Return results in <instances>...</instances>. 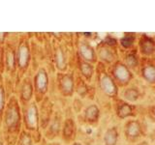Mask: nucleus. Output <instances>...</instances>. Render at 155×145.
I'll use <instances>...</instances> for the list:
<instances>
[{
	"label": "nucleus",
	"instance_id": "obj_1",
	"mask_svg": "<svg viewBox=\"0 0 155 145\" xmlns=\"http://www.w3.org/2000/svg\"><path fill=\"white\" fill-rule=\"evenodd\" d=\"M22 130L21 106L16 95L8 98L6 108L4 110L1 133L5 145H16L17 139Z\"/></svg>",
	"mask_w": 155,
	"mask_h": 145
},
{
	"label": "nucleus",
	"instance_id": "obj_2",
	"mask_svg": "<svg viewBox=\"0 0 155 145\" xmlns=\"http://www.w3.org/2000/svg\"><path fill=\"white\" fill-rule=\"evenodd\" d=\"M16 59H17V70H18V82L22 77L27 76L29 68L32 62V45L28 35H18L17 50H16Z\"/></svg>",
	"mask_w": 155,
	"mask_h": 145
},
{
	"label": "nucleus",
	"instance_id": "obj_3",
	"mask_svg": "<svg viewBox=\"0 0 155 145\" xmlns=\"http://www.w3.org/2000/svg\"><path fill=\"white\" fill-rule=\"evenodd\" d=\"M22 114V129L32 134L34 143H39L42 139V133L40 127V115L39 106L35 101L28 105L21 106Z\"/></svg>",
	"mask_w": 155,
	"mask_h": 145
},
{
	"label": "nucleus",
	"instance_id": "obj_4",
	"mask_svg": "<svg viewBox=\"0 0 155 145\" xmlns=\"http://www.w3.org/2000/svg\"><path fill=\"white\" fill-rule=\"evenodd\" d=\"M18 37L9 34L6 42L4 44V82L18 81V70H17V59L16 50Z\"/></svg>",
	"mask_w": 155,
	"mask_h": 145
},
{
	"label": "nucleus",
	"instance_id": "obj_5",
	"mask_svg": "<svg viewBox=\"0 0 155 145\" xmlns=\"http://www.w3.org/2000/svg\"><path fill=\"white\" fill-rule=\"evenodd\" d=\"M32 82L34 89V101L37 104H40L48 96V89H50V75L46 67L42 66L38 68L32 77Z\"/></svg>",
	"mask_w": 155,
	"mask_h": 145
},
{
	"label": "nucleus",
	"instance_id": "obj_6",
	"mask_svg": "<svg viewBox=\"0 0 155 145\" xmlns=\"http://www.w3.org/2000/svg\"><path fill=\"white\" fill-rule=\"evenodd\" d=\"M57 91L64 98H72L75 94V72L67 71L65 72H57L56 74Z\"/></svg>",
	"mask_w": 155,
	"mask_h": 145
},
{
	"label": "nucleus",
	"instance_id": "obj_7",
	"mask_svg": "<svg viewBox=\"0 0 155 145\" xmlns=\"http://www.w3.org/2000/svg\"><path fill=\"white\" fill-rule=\"evenodd\" d=\"M21 106H24L34 101V89H33V82L32 77L28 75L18 82L17 90L15 94Z\"/></svg>",
	"mask_w": 155,
	"mask_h": 145
},
{
	"label": "nucleus",
	"instance_id": "obj_8",
	"mask_svg": "<svg viewBox=\"0 0 155 145\" xmlns=\"http://www.w3.org/2000/svg\"><path fill=\"white\" fill-rule=\"evenodd\" d=\"M52 58L57 72H65L69 71V54L68 48L65 46H63L62 44H57L53 48Z\"/></svg>",
	"mask_w": 155,
	"mask_h": 145
},
{
	"label": "nucleus",
	"instance_id": "obj_9",
	"mask_svg": "<svg viewBox=\"0 0 155 145\" xmlns=\"http://www.w3.org/2000/svg\"><path fill=\"white\" fill-rule=\"evenodd\" d=\"M39 106V115H40V127L41 130H45L54 114V109H53V104L48 96H47L40 104Z\"/></svg>",
	"mask_w": 155,
	"mask_h": 145
},
{
	"label": "nucleus",
	"instance_id": "obj_10",
	"mask_svg": "<svg viewBox=\"0 0 155 145\" xmlns=\"http://www.w3.org/2000/svg\"><path fill=\"white\" fill-rule=\"evenodd\" d=\"M111 77L116 84L126 85L132 79V74L128 67L121 62H116L111 68Z\"/></svg>",
	"mask_w": 155,
	"mask_h": 145
},
{
	"label": "nucleus",
	"instance_id": "obj_11",
	"mask_svg": "<svg viewBox=\"0 0 155 145\" xmlns=\"http://www.w3.org/2000/svg\"><path fill=\"white\" fill-rule=\"evenodd\" d=\"M60 135L62 141L66 144H72L75 142L77 135V124L74 118L67 117L62 121Z\"/></svg>",
	"mask_w": 155,
	"mask_h": 145
},
{
	"label": "nucleus",
	"instance_id": "obj_12",
	"mask_svg": "<svg viewBox=\"0 0 155 145\" xmlns=\"http://www.w3.org/2000/svg\"><path fill=\"white\" fill-rule=\"evenodd\" d=\"M77 56L79 57L80 59L84 60L85 62H88L90 64H94V63L97 62V59H98L95 48L92 47L88 42L84 40H81L78 43Z\"/></svg>",
	"mask_w": 155,
	"mask_h": 145
},
{
	"label": "nucleus",
	"instance_id": "obj_13",
	"mask_svg": "<svg viewBox=\"0 0 155 145\" xmlns=\"http://www.w3.org/2000/svg\"><path fill=\"white\" fill-rule=\"evenodd\" d=\"M98 83L101 91L106 96L110 97V98H114V97L117 96L118 93L117 84L115 83L113 77L110 75L106 74V72L101 74L98 79Z\"/></svg>",
	"mask_w": 155,
	"mask_h": 145
},
{
	"label": "nucleus",
	"instance_id": "obj_14",
	"mask_svg": "<svg viewBox=\"0 0 155 145\" xmlns=\"http://www.w3.org/2000/svg\"><path fill=\"white\" fill-rule=\"evenodd\" d=\"M61 126H62V121H61V116L58 115V113L53 114V117L51 121V123L48 124V128L45 130V135L48 139H53L55 138L57 135H60V130H61Z\"/></svg>",
	"mask_w": 155,
	"mask_h": 145
},
{
	"label": "nucleus",
	"instance_id": "obj_15",
	"mask_svg": "<svg viewBox=\"0 0 155 145\" xmlns=\"http://www.w3.org/2000/svg\"><path fill=\"white\" fill-rule=\"evenodd\" d=\"M77 60H78V69H79L80 72V76L85 81H90L92 77H93L95 72V68L93 64H90L88 62L81 60L78 56H77Z\"/></svg>",
	"mask_w": 155,
	"mask_h": 145
},
{
	"label": "nucleus",
	"instance_id": "obj_16",
	"mask_svg": "<svg viewBox=\"0 0 155 145\" xmlns=\"http://www.w3.org/2000/svg\"><path fill=\"white\" fill-rule=\"evenodd\" d=\"M113 47H108L107 45L102 42L100 43L98 46H97V50H96V54H97V57H99L102 61H104L106 63H110L114 62V53L111 50Z\"/></svg>",
	"mask_w": 155,
	"mask_h": 145
},
{
	"label": "nucleus",
	"instance_id": "obj_17",
	"mask_svg": "<svg viewBox=\"0 0 155 145\" xmlns=\"http://www.w3.org/2000/svg\"><path fill=\"white\" fill-rule=\"evenodd\" d=\"M100 109L95 104L87 105L84 111V118L88 124H96L99 121Z\"/></svg>",
	"mask_w": 155,
	"mask_h": 145
},
{
	"label": "nucleus",
	"instance_id": "obj_18",
	"mask_svg": "<svg viewBox=\"0 0 155 145\" xmlns=\"http://www.w3.org/2000/svg\"><path fill=\"white\" fill-rule=\"evenodd\" d=\"M9 97L10 95L7 92L3 76H0V130H1V124H2L4 110H5V108H6V104H7Z\"/></svg>",
	"mask_w": 155,
	"mask_h": 145
},
{
	"label": "nucleus",
	"instance_id": "obj_19",
	"mask_svg": "<svg viewBox=\"0 0 155 145\" xmlns=\"http://www.w3.org/2000/svg\"><path fill=\"white\" fill-rule=\"evenodd\" d=\"M142 134V128L138 121L133 120L129 121L125 126V134L128 138H136L140 137V134Z\"/></svg>",
	"mask_w": 155,
	"mask_h": 145
},
{
	"label": "nucleus",
	"instance_id": "obj_20",
	"mask_svg": "<svg viewBox=\"0 0 155 145\" xmlns=\"http://www.w3.org/2000/svg\"><path fill=\"white\" fill-rule=\"evenodd\" d=\"M118 137H119V134H118V129L117 127H110L108 130H106L105 134H104V144L105 145H116L118 141Z\"/></svg>",
	"mask_w": 155,
	"mask_h": 145
},
{
	"label": "nucleus",
	"instance_id": "obj_21",
	"mask_svg": "<svg viewBox=\"0 0 155 145\" xmlns=\"http://www.w3.org/2000/svg\"><path fill=\"white\" fill-rule=\"evenodd\" d=\"M140 50H142L143 54L150 55L155 50V41L150 37L143 36L140 42Z\"/></svg>",
	"mask_w": 155,
	"mask_h": 145
},
{
	"label": "nucleus",
	"instance_id": "obj_22",
	"mask_svg": "<svg viewBox=\"0 0 155 145\" xmlns=\"http://www.w3.org/2000/svg\"><path fill=\"white\" fill-rule=\"evenodd\" d=\"M133 110H134L133 106L129 105L128 103H125V102H120V103H118L115 108L116 115H117L120 119H124L131 116L133 114Z\"/></svg>",
	"mask_w": 155,
	"mask_h": 145
},
{
	"label": "nucleus",
	"instance_id": "obj_23",
	"mask_svg": "<svg viewBox=\"0 0 155 145\" xmlns=\"http://www.w3.org/2000/svg\"><path fill=\"white\" fill-rule=\"evenodd\" d=\"M75 92L81 98H84L88 93V87H87L86 82L80 75L75 76Z\"/></svg>",
	"mask_w": 155,
	"mask_h": 145
},
{
	"label": "nucleus",
	"instance_id": "obj_24",
	"mask_svg": "<svg viewBox=\"0 0 155 145\" xmlns=\"http://www.w3.org/2000/svg\"><path fill=\"white\" fill-rule=\"evenodd\" d=\"M16 145H34L32 134L24 129H22L17 139Z\"/></svg>",
	"mask_w": 155,
	"mask_h": 145
},
{
	"label": "nucleus",
	"instance_id": "obj_25",
	"mask_svg": "<svg viewBox=\"0 0 155 145\" xmlns=\"http://www.w3.org/2000/svg\"><path fill=\"white\" fill-rule=\"evenodd\" d=\"M142 74L143 79L150 82V83H154L155 82V67L152 65H148L143 68Z\"/></svg>",
	"mask_w": 155,
	"mask_h": 145
},
{
	"label": "nucleus",
	"instance_id": "obj_26",
	"mask_svg": "<svg viewBox=\"0 0 155 145\" xmlns=\"http://www.w3.org/2000/svg\"><path fill=\"white\" fill-rule=\"evenodd\" d=\"M140 97V92L136 88H127L122 92V98L127 102H136Z\"/></svg>",
	"mask_w": 155,
	"mask_h": 145
},
{
	"label": "nucleus",
	"instance_id": "obj_27",
	"mask_svg": "<svg viewBox=\"0 0 155 145\" xmlns=\"http://www.w3.org/2000/svg\"><path fill=\"white\" fill-rule=\"evenodd\" d=\"M135 42V35L134 34H126L122 38L120 39V45L124 48H130L131 47H133Z\"/></svg>",
	"mask_w": 155,
	"mask_h": 145
},
{
	"label": "nucleus",
	"instance_id": "obj_28",
	"mask_svg": "<svg viewBox=\"0 0 155 145\" xmlns=\"http://www.w3.org/2000/svg\"><path fill=\"white\" fill-rule=\"evenodd\" d=\"M138 64V60H137V57L135 56V54H132L130 53L127 56H126V65L127 67H136Z\"/></svg>",
	"mask_w": 155,
	"mask_h": 145
},
{
	"label": "nucleus",
	"instance_id": "obj_29",
	"mask_svg": "<svg viewBox=\"0 0 155 145\" xmlns=\"http://www.w3.org/2000/svg\"><path fill=\"white\" fill-rule=\"evenodd\" d=\"M4 75V45L0 43V76Z\"/></svg>",
	"mask_w": 155,
	"mask_h": 145
},
{
	"label": "nucleus",
	"instance_id": "obj_30",
	"mask_svg": "<svg viewBox=\"0 0 155 145\" xmlns=\"http://www.w3.org/2000/svg\"><path fill=\"white\" fill-rule=\"evenodd\" d=\"M103 43L105 44V45H107L108 47H114L116 46V44H117V41H116V39L111 37V36H107L105 39Z\"/></svg>",
	"mask_w": 155,
	"mask_h": 145
},
{
	"label": "nucleus",
	"instance_id": "obj_31",
	"mask_svg": "<svg viewBox=\"0 0 155 145\" xmlns=\"http://www.w3.org/2000/svg\"><path fill=\"white\" fill-rule=\"evenodd\" d=\"M151 116H152V118L155 120V106H153L152 109H151Z\"/></svg>",
	"mask_w": 155,
	"mask_h": 145
},
{
	"label": "nucleus",
	"instance_id": "obj_32",
	"mask_svg": "<svg viewBox=\"0 0 155 145\" xmlns=\"http://www.w3.org/2000/svg\"><path fill=\"white\" fill-rule=\"evenodd\" d=\"M48 145H61L59 142H50Z\"/></svg>",
	"mask_w": 155,
	"mask_h": 145
},
{
	"label": "nucleus",
	"instance_id": "obj_33",
	"mask_svg": "<svg viewBox=\"0 0 155 145\" xmlns=\"http://www.w3.org/2000/svg\"><path fill=\"white\" fill-rule=\"evenodd\" d=\"M71 145H84L82 143H81V142H78V141H75V142H73Z\"/></svg>",
	"mask_w": 155,
	"mask_h": 145
},
{
	"label": "nucleus",
	"instance_id": "obj_34",
	"mask_svg": "<svg viewBox=\"0 0 155 145\" xmlns=\"http://www.w3.org/2000/svg\"><path fill=\"white\" fill-rule=\"evenodd\" d=\"M0 145H5V142H4L3 138H0Z\"/></svg>",
	"mask_w": 155,
	"mask_h": 145
},
{
	"label": "nucleus",
	"instance_id": "obj_35",
	"mask_svg": "<svg viewBox=\"0 0 155 145\" xmlns=\"http://www.w3.org/2000/svg\"><path fill=\"white\" fill-rule=\"evenodd\" d=\"M153 135H154V139H155V132H154V134H153Z\"/></svg>",
	"mask_w": 155,
	"mask_h": 145
}]
</instances>
